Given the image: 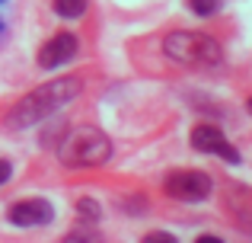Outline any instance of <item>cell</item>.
Wrapping results in <instances>:
<instances>
[{
  "instance_id": "cell-3",
  "label": "cell",
  "mask_w": 252,
  "mask_h": 243,
  "mask_svg": "<svg viewBox=\"0 0 252 243\" xmlns=\"http://www.w3.org/2000/svg\"><path fill=\"white\" fill-rule=\"evenodd\" d=\"M163 51H166L169 61L185 64V68H214L223 58L220 42L214 35H208V32H189V29L169 32L163 38Z\"/></svg>"
},
{
  "instance_id": "cell-15",
  "label": "cell",
  "mask_w": 252,
  "mask_h": 243,
  "mask_svg": "<svg viewBox=\"0 0 252 243\" xmlns=\"http://www.w3.org/2000/svg\"><path fill=\"white\" fill-rule=\"evenodd\" d=\"M195 243H223V240H217V237H198Z\"/></svg>"
},
{
  "instance_id": "cell-11",
  "label": "cell",
  "mask_w": 252,
  "mask_h": 243,
  "mask_svg": "<svg viewBox=\"0 0 252 243\" xmlns=\"http://www.w3.org/2000/svg\"><path fill=\"white\" fill-rule=\"evenodd\" d=\"M61 243H102V237H99V231H74Z\"/></svg>"
},
{
  "instance_id": "cell-14",
  "label": "cell",
  "mask_w": 252,
  "mask_h": 243,
  "mask_svg": "<svg viewBox=\"0 0 252 243\" xmlns=\"http://www.w3.org/2000/svg\"><path fill=\"white\" fill-rule=\"evenodd\" d=\"M10 176H13V167H10L6 160H0V186H3V182L10 179Z\"/></svg>"
},
{
  "instance_id": "cell-8",
  "label": "cell",
  "mask_w": 252,
  "mask_h": 243,
  "mask_svg": "<svg viewBox=\"0 0 252 243\" xmlns=\"http://www.w3.org/2000/svg\"><path fill=\"white\" fill-rule=\"evenodd\" d=\"M90 6V0H55V13L64 19H80Z\"/></svg>"
},
{
  "instance_id": "cell-12",
  "label": "cell",
  "mask_w": 252,
  "mask_h": 243,
  "mask_svg": "<svg viewBox=\"0 0 252 243\" xmlns=\"http://www.w3.org/2000/svg\"><path fill=\"white\" fill-rule=\"evenodd\" d=\"M141 243H176V237H169V234H163V231H157V234H147Z\"/></svg>"
},
{
  "instance_id": "cell-6",
  "label": "cell",
  "mask_w": 252,
  "mask_h": 243,
  "mask_svg": "<svg viewBox=\"0 0 252 243\" xmlns=\"http://www.w3.org/2000/svg\"><path fill=\"white\" fill-rule=\"evenodd\" d=\"M6 218H10V224L35 227V224H48V221L55 218V208H51V202H45V199H26V202L10 205Z\"/></svg>"
},
{
  "instance_id": "cell-5",
  "label": "cell",
  "mask_w": 252,
  "mask_h": 243,
  "mask_svg": "<svg viewBox=\"0 0 252 243\" xmlns=\"http://www.w3.org/2000/svg\"><path fill=\"white\" fill-rule=\"evenodd\" d=\"M191 147L201 150V154H214V157H223L227 163H240V150L220 135V128L214 125H198L191 131Z\"/></svg>"
},
{
  "instance_id": "cell-1",
  "label": "cell",
  "mask_w": 252,
  "mask_h": 243,
  "mask_svg": "<svg viewBox=\"0 0 252 243\" xmlns=\"http://www.w3.org/2000/svg\"><path fill=\"white\" fill-rule=\"evenodd\" d=\"M80 90H83L80 77H55V80L35 87L32 93H26L13 106V112L6 115V125L10 128H32V125L45 122L48 115H55L61 106H67L70 100H77Z\"/></svg>"
},
{
  "instance_id": "cell-10",
  "label": "cell",
  "mask_w": 252,
  "mask_h": 243,
  "mask_svg": "<svg viewBox=\"0 0 252 243\" xmlns=\"http://www.w3.org/2000/svg\"><path fill=\"white\" fill-rule=\"evenodd\" d=\"M77 214H80L83 221H99L102 208H99V202H93V199H80L77 202Z\"/></svg>"
},
{
  "instance_id": "cell-7",
  "label": "cell",
  "mask_w": 252,
  "mask_h": 243,
  "mask_svg": "<svg viewBox=\"0 0 252 243\" xmlns=\"http://www.w3.org/2000/svg\"><path fill=\"white\" fill-rule=\"evenodd\" d=\"M74 55H77V35H70V32H58V35L38 51V64H42L45 70H51V68L67 64Z\"/></svg>"
},
{
  "instance_id": "cell-2",
  "label": "cell",
  "mask_w": 252,
  "mask_h": 243,
  "mask_svg": "<svg viewBox=\"0 0 252 243\" xmlns=\"http://www.w3.org/2000/svg\"><path fill=\"white\" fill-rule=\"evenodd\" d=\"M58 157H61L64 167H102L112 157V141L105 131L93 128V125H80V128H70L64 135L61 147H58Z\"/></svg>"
},
{
  "instance_id": "cell-4",
  "label": "cell",
  "mask_w": 252,
  "mask_h": 243,
  "mask_svg": "<svg viewBox=\"0 0 252 243\" xmlns=\"http://www.w3.org/2000/svg\"><path fill=\"white\" fill-rule=\"evenodd\" d=\"M166 192L182 202H201L211 195V176L198 170H179L166 179Z\"/></svg>"
},
{
  "instance_id": "cell-13",
  "label": "cell",
  "mask_w": 252,
  "mask_h": 243,
  "mask_svg": "<svg viewBox=\"0 0 252 243\" xmlns=\"http://www.w3.org/2000/svg\"><path fill=\"white\" fill-rule=\"evenodd\" d=\"M6 6H10V0H0V35L6 32Z\"/></svg>"
},
{
  "instance_id": "cell-16",
  "label": "cell",
  "mask_w": 252,
  "mask_h": 243,
  "mask_svg": "<svg viewBox=\"0 0 252 243\" xmlns=\"http://www.w3.org/2000/svg\"><path fill=\"white\" fill-rule=\"evenodd\" d=\"M246 109H249V115H252V96H249V100H246Z\"/></svg>"
},
{
  "instance_id": "cell-9",
  "label": "cell",
  "mask_w": 252,
  "mask_h": 243,
  "mask_svg": "<svg viewBox=\"0 0 252 243\" xmlns=\"http://www.w3.org/2000/svg\"><path fill=\"white\" fill-rule=\"evenodd\" d=\"M189 10L195 16H214L220 10V0H189Z\"/></svg>"
}]
</instances>
